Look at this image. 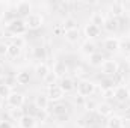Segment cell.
Masks as SVG:
<instances>
[{
    "instance_id": "cell-1",
    "label": "cell",
    "mask_w": 130,
    "mask_h": 128,
    "mask_svg": "<svg viewBox=\"0 0 130 128\" xmlns=\"http://www.w3.org/2000/svg\"><path fill=\"white\" fill-rule=\"evenodd\" d=\"M26 24H24V20H21V18H15L14 21H11L8 26H6V30L11 33L12 36H20V35H23V33L26 32Z\"/></svg>"
},
{
    "instance_id": "cell-2",
    "label": "cell",
    "mask_w": 130,
    "mask_h": 128,
    "mask_svg": "<svg viewBox=\"0 0 130 128\" xmlns=\"http://www.w3.org/2000/svg\"><path fill=\"white\" fill-rule=\"evenodd\" d=\"M95 91V84L89 80H80L77 83V94L83 98H88L89 95H92Z\"/></svg>"
},
{
    "instance_id": "cell-3",
    "label": "cell",
    "mask_w": 130,
    "mask_h": 128,
    "mask_svg": "<svg viewBox=\"0 0 130 128\" xmlns=\"http://www.w3.org/2000/svg\"><path fill=\"white\" fill-rule=\"evenodd\" d=\"M24 24H26V27L30 29V30L39 29V27L42 26V17H41V14L32 12L30 15H27V17L24 18Z\"/></svg>"
},
{
    "instance_id": "cell-4",
    "label": "cell",
    "mask_w": 130,
    "mask_h": 128,
    "mask_svg": "<svg viewBox=\"0 0 130 128\" xmlns=\"http://www.w3.org/2000/svg\"><path fill=\"white\" fill-rule=\"evenodd\" d=\"M120 71V65L117 63L115 60H104L103 65H101V72L104 74V75H107V77H110V75H115L117 72Z\"/></svg>"
},
{
    "instance_id": "cell-5",
    "label": "cell",
    "mask_w": 130,
    "mask_h": 128,
    "mask_svg": "<svg viewBox=\"0 0 130 128\" xmlns=\"http://www.w3.org/2000/svg\"><path fill=\"white\" fill-rule=\"evenodd\" d=\"M113 98H115L117 101H120V102H126L130 98L129 88H127V86H123V84L117 86V88L113 89Z\"/></svg>"
},
{
    "instance_id": "cell-6",
    "label": "cell",
    "mask_w": 130,
    "mask_h": 128,
    "mask_svg": "<svg viewBox=\"0 0 130 128\" xmlns=\"http://www.w3.org/2000/svg\"><path fill=\"white\" fill-rule=\"evenodd\" d=\"M6 99H8V104L12 109H20L24 104V95L23 94H18V92H12Z\"/></svg>"
},
{
    "instance_id": "cell-7",
    "label": "cell",
    "mask_w": 130,
    "mask_h": 128,
    "mask_svg": "<svg viewBox=\"0 0 130 128\" xmlns=\"http://www.w3.org/2000/svg\"><path fill=\"white\" fill-rule=\"evenodd\" d=\"M48 99L50 101H61L62 98H64V91L61 89V86L59 84H52V86H48Z\"/></svg>"
},
{
    "instance_id": "cell-8",
    "label": "cell",
    "mask_w": 130,
    "mask_h": 128,
    "mask_svg": "<svg viewBox=\"0 0 130 128\" xmlns=\"http://www.w3.org/2000/svg\"><path fill=\"white\" fill-rule=\"evenodd\" d=\"M30 9H32V5H30L29 2H26V0H21V2H18V3L15 5V12H17L20 17H24V18L32 14Z\"/></svg>"
},
{
    "instance_id": "cell-9",
    "label": "cell",
    "mask_w": 130,
    "mask_h": 128,
    "mask_svg": "<svg viewBox=\"0 0 130 128\" xmlns=\"http://www.w3.org/2000/svg\"><path fill=\"white\" fill-rule=\"evenodd\" d=\"M103 47L106 48V51L113 53V51H117V50L120 48V41H118L117 38H113V36H109V38H106V39H104Z\"/></svg>"
},
{
    "instance_id": "cell-10",
    "label": "cell",
    "mask_w": 130,
    "mask_h": 128,
    "mask_svg": "<svg viewBox=\"0 0 130 128\" xmlns=\"http://www.w3.org/2000/svg\"><path fill=\"white\" fill-rule=\"evenodd\" d=\"M48 72H50V68H48V65L45 63V62H39V63H36V66H35V75H36L38 78L44 80V78L47 77Z\"/></svg>"
},
{
    "instance_id": "cell-11",
    "label": "cell",
    "mask_w": 130,
    "mask_h": 128,
    "mask_svg": "<svg viewBox=\"0 0 130 128\" xmlns=\"http://www.w3.org/2000/svg\"><path fill=\"white\" fill-rule=\"evenodd\" d=\"M35 124H36V121H35V118L32 115H23L18 119L20 128H35Z\"/></svg>"
},
{
    "instance_id": "cell-12",
    "label": "cell",
    "mask_w": 130,
    "mask_h": 128,
    "mask_svg": "<svg viewBox=\"0 0 130 128\" xmlns=\"http://www.w3.org/2000/svg\"><path fill=\"white\" fill-rule=\"evenodd\" d=\"M48 104H50V99H48V96L44 95V94H39V95L35 98V107L38 110H47L48 109Z\"/></svg>"
},
{
    "instance_id": "cell-13",
    "label": "cell",
    "mask_w": 130,
    "mask_h": 128,
    "mask_svg": "<svg viewBox=\"0 0 130 128\" xmlns=\"http://www.w3.org/2000/svg\"><path fill=\"white\" fill-rule=\"evenodd\" d=\"M97 115L98 116H110L112 112H113V107L109 104V102H101L97 105Z\"/></svg>"
},
{
    "instance_id": "cell-14",
    "label": "cell",
    "mask_w": 130,
    "mask_h": 128,
    "mask_svg": "<svg viewBox=\"0 0 130 128\" xmlns=\"http://www.w3.org/2000/svg\"><path fill=\"white\" fill-rule=\"evenodd\" d=\"M67 71H68V68H67V65L64 62H61V60H58V62H55L53 65V74L56 75V77H65V74H67Z\"/></svg>"
},
{
    "instance_id": "cell-15",
    "label": "cell",
    "mask_w": 130,
    "mask_h": 128,
    "mask_svg": "<svg viewBox=\"0 0 130 128\" xmlns=\"http://www.w3.org/2000/svg\"><path fill=\"white\" fill-rule=\"evenodd\" d=\"M85 35L88 36V39H92V38H97L100 35V27L92 24V23H88L85 26Z\"/></svg>"
},
{
    "instance_id": "cell-16",
    "label": "cell",
    "mask_w": 130,
    "mask_h": 128,
    "mask_svg": "<svg viewBox=\"0 0 130 128\" xmlns=\"http://www.w3.org/2000/svg\"><path fill=\"white\" fill-rule=\"evenodd\" d=\"M59 86L64 91V94H67V92H71L74 89V81H73L71 77H62L61 81H59Z\"/></svg>"
},
{
    "instance_id": "cell-17",
    "label": "cell",
    "mask_w": 130,
    "mask_h": 128,
    "mask_svg": "<svg viewBox=\"0 0 130 128\" xmlns=\"http://www.w3.org/2000/svg\"><path fill=\"white\" fill-rule=\"evenodd\" d=\"M65 36V41L67 42H70V44H76L79 39H80V32H79V29H73V30H67L64 33Z\"/></svg>"
},
{
    "instance_id": "cell-18",
    "label": "cell",
    "mask_w": 130,
    "mask_h": 128,
    "mask_svg": "<svg viewBox=\"0 0 130 128\" xmlns=\"http://www.w3.org/2000/svg\"><path fill=\"white\" fill-rule=\"evenodd\" d=\"M110 14H112V18H120L124 14V5L121 2H115L110 6Z\"/></svg>"
},
{
    "instance_id": "cell-19",
    "label": "cell",
    "mask_w": 130,
    "mask_h": 128,
    "mask_svg": "<svg viewBox=\"0 0 130 128\" xmlns=\"http://www.w3.org/2000/svg\"><path fill=\"white\" fill-rule=\"evenodd\" d=\"M82 51L86 54V56H91V54H94V53H97V45L92 42V41H85L83 44H82Z\"/></svg>"
},
{
    "instance_id": "cell-20",
    "label": "cell",
    "mask_w": 130,
    "mask_h": 128,
    "mask_svg": "<svg viewBox=\"0 0 130 128\" xmlns=\"http://www.w3.org/2000/svg\"><path fill=\"white\" fill-rule=\"evenodd\" d=\"M67 112H68L67 104H61V102L55 104V105H53V109H52V115H53V116H56V118H61V116L67 115Z\"/></svg>"
},
{
    "instance_id": "cell-21",
    "label": "cell",
    "mask_w": 130,
    "mask_h": 128,
    "mask_svg": "<svg viewBox=\"0 0 130 128\" xmlns=\"http://www.w3.org/2000/svg\"><path fill=\"white\" fill-rule=\"evenodd\" d=\"M61 26H62L64 32H67V30H73V29H77V21H76L74 17H65L64 23H62Z\"/></svg>"
},
{
    "instance_id": "cell-22",
    "label": "cell",
    "mask_w": 130,
    "mask_h": 128,
    "mask_svg": "<svg viewBox=\"0 0 130 128\" xmlns=\"http://www.w3.org/2000/svg\"><path fill=\"white\" fill-rule=\"evenodd\" d=\"M15 78H17V83H18V84L26 86V84H29V81H30V74H29L27 71H20V72L15 75Z\"/></svg>"
},
{
    "instance_id": "cell-23",
    "label": "cell",
    "mask_w": 130,
    "mask_h": 128,
    "mask_svg": "<svg viewBox=\"0 0 130 128\" xmlns=\"http://www.w3.org/2000/svg\"><path fill=\"white\" fill-rule=\"evenodd\" d=\"M89 57V65H92V66H101L103 62H104V56L101 54V53H94V54H91V56H88Z\"/></svg>"
},
{
    "instance_id": "cell-24",
    "label": "cell",
    "mask_w": 130,
    "mask_h": 128,
    "mask_svg": "<svg viewBox=\"0 0 130 128\" xmlns=\"http://www.w3.org/2000/svg\"><path fill=\"white\" fill-rule=\"evenodd\" d=\"M107 128H123V119L118 116H110L107 121Z\"/></svg>"
},
{
    "instance_id": "cell-25",
    "label": "cell",
    "mask_w": 130,
    "mask_h": 128,
    "mask_svg": "<svg viewBox=\"0 0 130 128\" xmlns=\"http://www.w3.org/2000/svg\"><path fill=\"white\" fill-rule=\"evenodd\" d=\"M20 53H21V48H20L18 45H15L14 42L8 45V56H9V57H12V59H14V57H18Z\"/></svg>"
},
{
    "instance_id": "cell-26",
    "label": "cell",
    "mask_w": 130,
    "mask_h": 128,
    "mask_svg": "<svg viewBox=\"0 0 130 128\" xmlns=\"http://www.w3.org/2000/svg\"><path fill=\"white\" fill-rule=\"evenodd\" d=\"M33 56H35L38 60L44 62L45 57H47V50H45L44 47H36V48H33Z\"/></svg>"
},
{
    "instance_id": "cell-27",
    "label": "cell",
    "mask_w": 130,
    "mask_h": 128,
    "mask_svg": "<svg viewBox=\"0 0 130 128\" xmlns=\"http://www.w3.org/2000/svg\"><path fill=\"white\" fill-rule=\"evenodd\" d=\"M104 29L112 32V30H117L118 29V18H110L104 23Z\"/></svg>"
},
{
    "instance_id": "cell-28",
    "label": "cell",
    "mask_w": 130,
    "mask_h": 128,
    "mask_svg": "<svg viewBox=\"0 0 130 128\" xmlns=\"http://www.w3.org/2000/svg\"><path fill=\"white\" fill-rule=\"evenodd\" d=\"M89 23H92V24H95V26H104V23H106V20L101 17V14H92V17H91V21Z\"/></svg>"
},
{
    "instance_id": "cell-29",
    "label": "cell",
    "mask_w": 130,
    "mask_h": 128,
    "mask_svg": "<svg viewBox=\"0 0 130 128\" xmlns=\"http://www.w3.org/2000/svg\"><path fill=\"white\" fill-rule=\"evenodd\" d=\"M12 94V91H11V86H8L6 83H0V96L5 99V98H8V96Z\"/></svg>"
},
{
    "instance_id": "cell-30",
    "label": "cell",
    "mask_w": 130,
    "mask_h": 128,
    "mask_svg": "<svg viewBox=\"0 0 130 128\" xmlns=\"http://www.w3.org/2000/svg\"><path fill=\"white\" fill-rule=\"evenodd\" d=\"M97 105H98V104L94 101V99H86V101H85V107H86L88 110H95V109H97Z\"/></svg>"
},
{
    "instance_id": "cell-31",
    "label": "cell",
    "mask_w": 130,
    "mask_h": 128,
    "mask_svg": "<svg viewBox=\"0 0 130 128\" xmlns=\"http://www.w3.org/2000/svg\"><path fill=\"white\" fill-rule=\"evenodd\" d=\"M55 78H56V75H55L53 72H48V74H47V77L44 78V81H45L48 86H52V84H55Z\"/></svg>"
},
{
    "instance_id": "cell-32",
    "label": "cell",
    "mask_w": 130,
    "mask_h": 128,
    "mask_svg": "<svg viewBox=\"0 0 130 128\" xmlns=\"http://www.w3.org/2000/svg\"><path fill=\"white\" fill-rule=\"evenodd\" d=\"M103 96H104L106 99H110V98H113V88L103 89Z\"/></svg>"
},
{
    "instance_id": "cell-33",
    "label": "cell",
    "mask_w": 130,
    "mask_h": 128,
    "mask_svg": "<svg viewBox=\"0 0 130 128\" xmlns=\"http://www.w3.org/2000/svg\"><path fill=\"white\" fill-rule=\"evenodd\" d=\"M8 45L6 42H0V56H6L8 54Z\"/></svg>"
},
{
    "instance_id": "cell-34",
    "label": "cell",
    "mask_w": 130,
    "mask_h": 128,
    "mask_svg": "<svg viewBox=\"0 0 130 128\" xmlns=\"http://www.w3.org/2000/svg\"><path fill=\"white\" fill-rule=\"evenodd\" d=\"M3 83H6L8 86H14V83L17 84V78L15 77H5V81Z\"/></svg>"
},
{
    "instance_id": "cell-35",
    "label": "cell",
    "mask_w": 130,
    "mask_h": 128,
    "mask_svg": "<svg viewBox=\"0 0 130 128\" xmlns=\"http://www.w3.org/2000/svg\"><path fill=\"white\" fill-rule=\"evenodd\" d=\"M53 33H55V35H56V36H61V35H64V29H62V26H61V24H59V26H56V27H55V30H53Z\"/></svg>"
},
{
    "instance_id": "cell-36",
    "label": "cell",
    "mask_w": 130,
    "mask_h": 128,
    "mask_svg": "<svg viewBox=\"0 0 130 128\" xmlns=\"http://www.w3.org/2000/svg\"><path fill=\"white\" fill-rule=\"evenodd\" d=\"M82 74H85V72H83V68H74V75H76V77H77V75L80 77Z\"/></svg>"
},
{
    "instance_id": "cell-37",
    "label": "cell",
    "mask_w": 130,
    "mask_h": 128,
    "mask_svg": "<svg viewBox=\"0 0 130 128\" xmlns=\"http://www.w3.org/2000/svg\"><path fill=\"white\" fill-rule=\"evenodd\" d=\"M0 128H12V125H11V122H8V121H3V122L0 124Z\"/></svg>"
},
{
    "instance_id": "cell-38",
    "label": "cell",
    "mask_w": 130,
    "mask_h": 128,
    "mask_svg": "<svg viewBox=\"0 0 130 128\" xmlns=\"http://www.w3.org/2000/svg\"><path fill=\"white\" fill-rule=\"evenodd\" d=\"M3 74H5V69H3V65L0 63V78L3 77Z\"/></svg>"
},
{
    "instance_id": "cell-39",
    "label": "cell",
    "mask_w": 130,
    "mask_h": 128,
    "mask_svg": "<svg viewBox=\"0 0 130 128\" xmlns=\"http://www.w3.org/2000/svg\"><path fill=\"white\" fill-rule=\"evenodd\" d=\"M127 118H130V109H129V112H127Z\"/></svg>"
},
{
    "instance_id": "cell-40",
    "label": "cell",
    "mask_w": 130,
    "mask_h": 128,
    "mask_svg": "<svg viewBox=\"0 0 130 128\" xmlns=\"http://www.w3.org/2000/svg\"><path fill=\"white\" fill-rule=\"evenodd\" d=\"M2 101H3V98H2V96H0V102H2Z\"/></svg>"
},
{
    "instance_id": "cell-41",
    "label": "cell",
    "mask_w": 130,
    "mask_h": 128,
    "mask_svg": "<svg viewBox=\"0 0 130 128\" xmlns=\"http://www.w3.org/2000/svg\"><path fill=\"white\" fill-rule=\"evenodd\" d=\"M2 122H3V121H2V118H0V124H2Z\"/></svg>"
},
{
    "instance_id": "cell-42",
    "label": "cell",
    "mask_w": 130,
    "mask_h": 128,
    "mask_svg": "<svg viewBox=\"0 0 130 128\" xmlns=\"http://www.w3.org/2000/svg\"><path fill=\"white\" fill-rule=\"evenodd\" d=\"M129 42H130V36H129Z\"/></svg>"
}]
</instances>
